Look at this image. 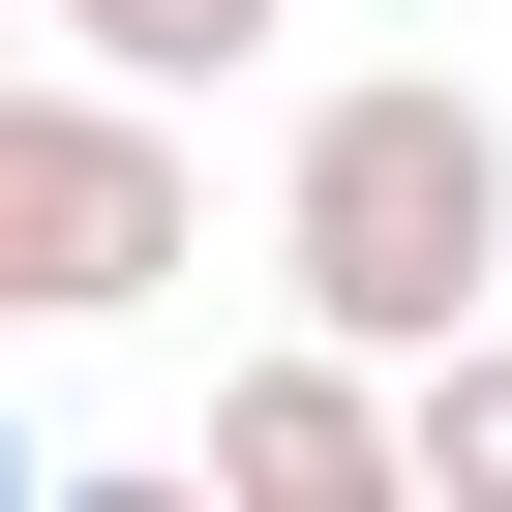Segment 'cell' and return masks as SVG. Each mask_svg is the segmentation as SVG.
Here are the masks:
<instances>
[{
	"mask_svg": "<svg viewBox=\"0 0 512 512\" xmlns=\"http://www.w3.org/2000/svg\"><path fill=\"white\" fill-rule=\"evenodd\" d=\"M272 302L362 332V362H422V332L512 302V121L452 61H332L302 91V151H272Z\"/></svg>",
	"mask_w": 512,
	"mask_h": 512,
	"instance_id": "cell-1",
	"label": "cell"
},
{
	"mask_svg": "<svg viewBox=\"0 0 512 512\" xmlns=\"http://www.w3.org/2000/svg\"><path fill=\"white\" fill-rule=\"evenodd\" d=\"M211 272V181L151 61H0V332H151Z\"/></svg>",
	"mask_w": 512,
	"mask_h": 512,
	"instance_id": "cell-2",
	"label": "cell"
},
{
	"mask_svg": "<svg viewBox=\"0 0 512 512\" xmlns=\"http://www.w3.org/2000/svg\"><path fill=\"white\" fill-rule=\"evenodd\" d=\"M211 482H241V512H392V482H422V362H362V332L211 362Z\"/></svg>",
	"mask_w": 512,
	"mask_h": 512,
	"instance_id": "cell-3",
	"label": "cell"
},
{
	"mask_svg": "<svg viewBox=\"0 0 512 512\" xmlns=\"http://www.w3.org/2000/svg\"><path fill=\"white\" fill-rule=\"evenodd\" d=\"M422 512H512V302L422 332Z\"/></svg>",
	"mask_w": 512,
	"mask_h": 512,
	"instance_id": "cell-4",
	"label": "cell"
},
{
	"mask_svg": "<svg viewBox=\"0 0 512 512\" xmlns=\"http://www.w3.org/2000/svg\"><path fill=\"white\" fill-rule=\"evenodd\" d=\"M302 0H61V61H151V91H241Z\"/></svg>",
	"mask_w": 512,
	"mask_h": 512,
	"instance_id": "cell-5",
	"label": "cell"
},
{
	"mask_svg": "<svg viewBox=\"0 0 512 512\" xmlns=\"http://www.w3.org/2000/svg\"><path fill=\"white\" fill-rule=\"evenodd\" d=\"M31 31H61V0H0V61H31Z\"/></svg>",
	"mask_w": 512,
	"mask_h": 512,
	"instance_id": "cell-6",
	"label": "cell"
},
{
	"mask_svg": "<svg viewBox=\"0 0 512 512\" xmlns=\"http://www.w3.org/2000/svg\"><path fill=\"white\" fill-rule=\"evenodd\" d=\"M0 512H31V422H0Z\"/></svg>",
	"mask_w": 512,
	"mask_h": 512,
	"instance_id": "cell-7",
	"label": "cell"
}]
</instances>
